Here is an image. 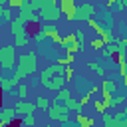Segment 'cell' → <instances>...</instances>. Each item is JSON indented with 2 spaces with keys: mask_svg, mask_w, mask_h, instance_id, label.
<instances>
[{
  "mask_svg": "<svg viewBox=\"0 0 127 127\" xmlns=\"http://www.w3.org/2000/svg\"><path fill=\"white\" fill-rule=\"evenodd\" d=\"M38 69V56L34 52H26L18 58V64H16V71H14V79H22V77H28L32 75L34 71Z\"/></svg>",
  "mask_w": 127,
  "mask_h": 127,
  "instance_id": "1",
  "label": "cell"
},
{
  "mask_svg": "<svg viewBox=\"0 0 127 127\" xmlns=\"http://www.w3.org/2000/svg\"><path fill=\"white\" fill-rule=\"evenodd\" d=\"M58 18H62V14H60V8H58L56 2L42 4V8H40V20H44L48 24H54Z\"/></svg>",
  "mask_w": 127,
  "mask_h": 127,
  "instance_id": "2",
  "label": "cell"
},
{
  "mask_svg": "<svg viewBox=\"0 0 127 127\" xmlns=\"http://www.w3.org/2000/svg\"><path fill=\"white\" fill-rule=\"evenodd\" d=\"M46 111H48V117L54 119V121H60V123L69 121V111H67L65 105H62V103H52Z\"/></svg>",
  "mask_w": 127,
  "mask_h": 127,
  "instance_id": "3",
  "label": "cell"
},
{
  "mask_svg": "<svg viewBox=\"0 0 127 127\" xmlns=\"http://www.w3.org/2000/svg\"><path fill=\"white\" fill-rule=\"evenodd\" d=\"M14 58H16L14 46L0 48V65H2V69H12L14 67Z\"/></svg>",
  "mask_w": 127,
  "mask_h": 127,
  "instance_id": "4",
  "label": "cell"
},
{
  "mask_svg": "<svg viewBox=\"0 0 127 127\" xmlns=\"http://www.w3.org/2000/svg\"><path fill=\"white\" fill-rule=\"evenodd\" d=\"M93 16H95V6L89 4V2H85V4H81L79 8H75L73 20H77V22H87V20L93 18Z\"/></svg>",
  "mask_w": 127,
  "mask_h": 127,
  "instance_id": "5",
  "label": "cell"
},
{
  "mask_svg": "<svg viewBox=\"0 0 127 127\" xmlns=\"http://www.w3.org/2000/svg\"><path fill=\"white\" fill-rule=\"evenodd\" d=\"M99 89H101V99L105 101V99H109V97H111V95L119 89V83H117L115 79H103Z\"/></svg>",
  "mask_w": 127,
  "mask_h": 127,
  "instance_id": "6",
  "label": "cell"
},
{
  "mask_svg": "<svg viewBox=\"0 0 127 127\" xmlns=\"http://www.w3.org/2000/svg\"><path fill=\"white\" fill-rule=\"evenodd\" d=\"M58 8H60V14H64L67 20H73V14H75V2L73 0H58Z\"/></svg>",
  "mask_w": 127,
  "mask_h": 127,
  "instance_id": "7",
  "label": "cell"
},
{
  "mask_svg": "<svg viewBox=\"0 0 127 127\" xmlns=\"http://www.w3.org/2000/svg\"><path fill=\"white\" fill-rule=\"evenodd\" d=\"M64 71H65V65H58V64L48 65L46 69H42V71H40V81L50 79V77H54V75H64Z\"/></svg>",
  "mask_w": 127,
  "mask_h": 127,
  "instance_id": "8",
  "label": "cell"
},
{
  "mask_svg": "<svg viewBox=\"0 0 127 127\" xmlns=\"http://www.w3.org/2000/svg\"><path fill=\"white\" fill-rule=\"evenodd\" d=\"M18 18H22L26 24H38V22H40V16H38V14H36V12H34L30 6H26V4L20 8V14H18Z\"/></svg>",
  "mask_w": 127,
  "mask_h": 127,
  "instance_id": "9",
  "label": "cell"
},
{
  "mask_svg": "<svg viewBox=\"0 0 127 127\" xmlns=\"http://www.w3.org/2000/svg\"><path fill=\"white\" fill-rule=\"evenodd\" d=\"M40 30L44 32V36H46V38H52V40H54V44H62V36H60V30H58L54 24H48V22H44Z\"/></svg>",
  "mask_w": 127,
  "mask_h": 127,
  "instance_id": "10",
  "label": "cell"
},
{
  "mask_svg": "<svg viewBox=\"0 0 127 127\" xmlns=\"http://www.w3.org/2000/svg\"><path fill=\"white\" fill-rule=\"evenodd\" d=\"M60 46H64L65 54H77V52H79V48H77V42H75V36H73V34H67V36H64Z\"/></svg>",
  "mask_w": 127,
  "mask_h": 127,
  "instance_id": "11",
  "label": "cell"
},
{
  "mask_svg": "<svg viewBox=\"0 0 127 127\" xmlns=\"http://www.w3.org/2000/svg\"><path fill=\"white\" fill-rule=\"evenodd\" d=\"M44 87H48V89H54V91H58V89H62L64 85H65V77L64 75H54V77H50V79H44V81H40Z\"/></svg>",
  "mask_w": 127,
  "mask_h": 127,
  "instance_id": "12",
  "label": "cell"
},
{
  "mask_svg": "<svg viewBox=\"0 0 127 127\" xmlns=\"http://www.w3.org/2000/svg\"><path fill=\"white\" fill-rule=\"evenodd\" d=\"M16 117H18V111H16L14 107H4V109H0V123L8 125V123H12Z\"/></svg>",
  "mask_w": 127,
  "mask_h": 127,
  "instance_id": "13",
  "label": "cell"
},
{
  "mask_svg": "<svg viewBox=\"0 0 127 127\" xmlns=\"http://www.w3.org/2000/svg\"><path fill=\"white\" fill-rule=\"evenodd\" d=\"M22 32H26V22L22 20V18H12L10 20V34L12 36H18V34H22Z\"/></svg>",
  "mask_w": 127,
  "mask_h": 127,
  "instance_id": "14",
  "label": "cell"
},
{
  "mask_svg": "<svg viewBox=\"0 0 127 127\" xmlns=\"http://www.w3.org/2000/svg\"><path fill=\"white\" fill-rule=\"evenodd\" d=\"M14 109L18 111V113H22V115H30V113H34L36 111V105L32 103V101H18L16 105H14Z\"/></svg>",
  "mask_w": 127,
  "mask_h": 127,
  "instance_id": "15",
  "label": "cell"
},
{
  "mask_svg": "<svg viewBox=\"0 0 127 127\" xmlns=\"http://www.w3.org/2000/svg\"><path fill=\"white\" fill-rule=\"evenodd\" d=\"M14 40H16V46H14V48H24V46L30 44V34H28V32H22V34L14 36Z\"/></svg>",
  "mask_w": 127,
  "mask_h": 127,
  "instance_id": "16",
  "label": "cell"
},
{
  "mask_svg": "<svg viewBox=\"0 0 127 127\" xmlns=\"http://www.w3.org/2000/svg\"><path fill=\"white\" fill-rule=\"evenodd\" d=\"M71 97V91L67 89V87H62V89H58V95H56V103H65L67 99Z\"/></svg>",
  "mask_w": 127,
  "mask_h": 127,
  "instance_id": "17",
  "label": "cell"
},
{
  "mask_svg": "<svg viewBox=\"0 0 127 127\" xmlns=\"http://www.w3.org/2000/svg\"><path fill=\"white\" fill-rule=\"evenodd\" d=\"M121 103H125V95H111L109 99H105V105H107V109H111V107H117V105H121Z\"/></svg>",
  "mask_w": 127,
  "mask_h": 127,
  "instance_id": "18",
  "label": "cell"
},
{
  "mask_svg": "<svg viewBox=\"0 0 127 127\" xmlns=\"http://www.w3.org/2000/svg\"><path fill=\"white\" fill-rule=\"evenodd\" d=\"M75 125H77V127H93V119L77 113V115H75Z\"/></svg>",
  "mask_w": 127,
  "mask_h": 127,
  "instance_id": "19",
  "label": "cell"
},
{
  "mask_svg": "<svg viewBox=\"0 0 127 127\" xmlns=\"http://www.w3.org/2000/svg\"><path fill=\"white\" fill-rule=\"evenodd\" d=\"M18 85V79L14 77H0V89H10V87H16Z\"/></svg>",
  "mask_w": 127,
  "mask_h": 127,
  "instance_id": "20",
  "label": "cell"
},
{
  "mask_svg": "<svg viewBox=\"0 0 127 127\" xmlns=\"http://www.w3.org/2000/svg\"><path fill=\"white\" fill-rule=\"evenodd\" d=\"M64 105H65V109H67V111H79V113H81V109H83V107L79 105V101H75L73 97H69Z\"/></svg>",
  "mask_w": 127,
  "mask_h": 127,
  "instance_id": "21",
  "label": "cell"
},
{
  "mask_svg": "<svg viewBox=\"0 0 127 127\" xmlns=\"http://www.w3.org/2000/svg\"><path fill=\"white\" fill-rule=\"evenodd\" d=\"M99 38H101V42H103V46H107V44H113V42L117 40V38L113 36V32H111V30H105V32H103V34H101Z\"/></svg>",
  "mask_w": 127,
  "mask_h": 127,
  "instance_id": "22",
  "label": "cell"
},
{
  "mask_svg": "<svg viewBox=\"0 0 127 127\" xmlns=\"http://www.w3.org/2000/svg\"><path fill=\"white\" fill-rule=\"evenodd\" d=\"M87 65H89V69H93L95 73L105 75V67H103V65H99V62H91V64H87Z\"/></svg>",
  "mask_w": 127,
  "mask_h": 127,
  "instance_id": "23",
  "label": "cell"
},
{
  "mask_svg": "<svg viewBox=\"0 0 127 127\" xmlns=\"http://www.w3.org/2000/svg\"><path fill=\"white\" fill-rule=\"evenodd\" d=\"M22 125H24V127H34V125H36V117H34V113H30V115H24V121H22Z\"/></svg>",
  "mask_w": 127,
  "mask_h": 127,
  "instance_id": "24",
  "label": "cell"
},
{
  "mask_svg": "<svg viewBox=\"0 0 127 127\" xmlns=\"http://www.w3.org/2000/svg\"><path fill=\"white\" fill-rule=\"evenodd\" d=\"M34 105H36V109H48V107H50V103H48L46 97H38Z\"/></svg>",
  "mask_w": 127,
  "mask_h": 127,
  "instance_id": "25",
  "label": "cell"
},
{
  "mask_svg": "<svg viewBox=\"0 0 127 127\" xmlns=\"http://www.w3.org/2000/svg\"><path fill=\"white\" fill-rule=\"evenodd\" d=\"M16 87H18V95H20V97H22V99H24V97H26V95H28V91H30V87H28V85H26V83H18V85H16Z\"/></svg>",
  "mask_w": 127,
  "mask_h": 127,
  "instance_id": "26",
  "label": "cell"
},
{
  "mask_svg": "<svg viewBox=\"0 0 127 127\" xmlns=\"http://www.w3.org/2000/svg\"><path fill=\"white\" fill-rule=\"evenodd\" d=\"M95 109L103 115V113H107V105H105V101L103 99H95Z\"/></svg>",
  "mask_w": 127,
  "mask_h": 127,
  "instance_id": "27",
  "label": "cell"
},
{
  "mask_svg": "<svg viewBox=\"0 0 127 127\" xmlns=\"http://www.w3.org/2000/svg\"><path fill=\"white\" fill-rule=\"evenodd\" d=\"M103 127H115L113 115H109V113H103Z\"/></svg>",
  "mask_w": 127,
  "mask_h": 127,
  "instance_id": "28",
  "label": "cell"
},
{
  "mask_svg": "<svg viewBox=\"0 0 127 127\" xmlns=\"http://www.w3.org/2000/svg\"><path fill=\"white\" fill-rule=\"evenodd\" d=\"M24 6V0H8V4H6V8H10V10H14V8H22Z\"/></svg>",
  "mask_w": 127,
  "mask_h": 127,
  "instance_id": "29",
  "label": "cell"
},
{
  "mask_svg": "<svg viewBox=\"0 0 127 127\" xmlns=\"http://www.w3.org/2000/svg\"><path fill=\"white\" fill-rule=\"evenodd\" d=\"M24 4H26V6H30V8H32L34 12H38V10L42 8V4H40V0H24Z\"/></svg>",
  "mask_w": 127,
  "mask_h": 127,
  "instance_id": "30",
  "label": "cell"
},
{
  "mask_svg": "<svg viewBox=\"0 0 127 127\" xmlns=\"http://www.w3.org/2000/svg\"><path fill=\"white\" fill-rule=\"evenodd\" d=\"M73 75H75L73 67H71V65H65V71H64V77H65V81H69V79H71Z\"/></svg>",
  "mask_w": 127,
  "mask_h": 127,
  "instance_id": "31",
  "label": "cell"
},
{
  "mask_svg": "<svg viewBox=\"0 0 127 127\" xmlns=\"http://www.w3.org/2000/svg\"><path fill=\"white\" fill-rule=\"evenodd\" d=\"M89 46L95 48V50H101V48H103V42H101V38H93V40L89 42Z\"/></svg>",
  "mask_w": 127,
  "mask_h": 127,
  "instance_id": "32",
  "label": "cell"
},
{
  "mask_svg": "<svg viewBox=\"0 0 127 127\" xmlns=\"http://www.w3.org/2000/svg\"><path fill=\"white\" fill-rule=\"evenodd\" d=\"M91 95H93L91 91L83 93V95H81V99H79V105H81V107H83V105H87V103H89V99H91Z\"/></svg>",
  "mask_w": 127,
  "mask_h": 127,
  "instance_id": "33",
  "label": "cell"
},
{
  "mask_svg": "<svg viewBox=\"0 0 127 127\" xmlns=\"http://www.w3.org/2000/svg\"><path fill=\"white\" fill-rule=\"evenodd\" d=\"M115 8H117V12H125V8H127V0H117V2H115Z\"/></svg>",
  "mask_w": 127,
  "mask_h": 127,
  "instance_id": "34",
  "label": "cell"
},
{
  "mask_svg": "<svg viewBox=\"0 0 127 127\" xmlns=\"http://www.w3.org/2000/svg\"><path fill=\"white\" fill-rule=\"evenodd\" d=\"M44 40H46V36H44V32H42V30H38V32L34 34V42H38V44H42Z\"/></svg>",
  "mask_w": 127,
  "mask_h": 127,
  "instance_id": "35",
  "label": "cell"
},
{
  "mask_svg": "<svg viewBox=\"0 0 127 127\" xmlns=\"http://www.w3.org/2000/svg\"><path fill=\"white\" fill-rule=\"evenodd\" d=\"M10 20H12V10L6 8V10H4V22H10Z\"/></svg>",
  "mask_w": 127,
  "mask_h": 127,
  "instance_id": "36",
  "label": "cell"
},
{
  "mask_svg": "<svg viewBox=\"0 0 127 127\" xmlns=\"http://www.w3.org/2000/svg\"><path fill=\"white\" fill-rule=\"evenodd\" d=\"M4 10H6V6H0V20L4 22Z\"/></svg>",
  "mask_w": 127,
  "mask_h": 127,
  "instance_id": "37",
  "label": "cell"
},
{
  "mask_svg": "<svg viewBox=\"0 0 127 127\" xmlns=\"http://www.w3.org/2000/svg\"><path fill=\"white\" fill-rule=\"evenodd\" d=\"M115 2H117V0H107V8H111V6H115Z\"/></svg>",
  "mask_w": 127,
  "mask_h": 127,
  "instance_id": "38",
  "label": "cell"
},
{
  "mask_svg": "<svg viewBox=\"0 0 127 127\" xmlns=\"http://www.w3.org/2000/svg\"><path fill=\"white\" fill-rule=\"evenodd\" d=\"M8 4V0H0V6H6Z\"/></svg>",
  "mask_w": 127,
  "mask_h": 127,
  "instance_id": "39",
  "label": "cell"
},
{
  "mask_svg": "<svg viewBox=\"0 0 127 127\" xmlns=\"http://www.w3.org/2000/svg\"><path fill=\"white\" fill-rule=\"evenodd\" d=\"M0 127H6V125H4V123H0Z\"/></svg>",
  "mask_w": 127,
  "mask_h": 127,
  "instance_id": "40",
  "label": "cell"
},
{
  "mask_svg": "<svg viewBox=\"0 0 127 127\" xmlns=\"http://www.w3.org/2000/svg\"><path fill=\"white\" fill-rule=\"evenodd\" d=\"M46 127H52V125H46Z\"/></svg>",
  "mask_w": 127,
  "mask_h": 127,
  "instance_id": "41",
  "label": "cell"
}]
</instances>
